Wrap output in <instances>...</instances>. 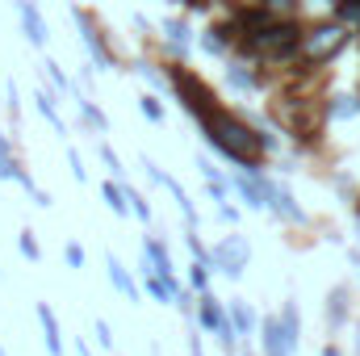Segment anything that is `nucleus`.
<instances>
[{
    "label": "nucleus",
    "mask_w": 360,
    "mask_h": 356,
    "mask_svg": "<svg viewBox=\"0 0 360 356\" xmlns=\"http://www.w3.org/2000/svg\"><path fill=\"white\" fill-rule=\"evenodd\" d=\"M356 214H360V205H356Z\"/></svg>",
    "instance_id": "nucleus-45"
},
{
    "label": "nucleus",
    "mask_w": 360,
    "mask_h": 356,
    "mask_svg": "<svg viewBox=\"0 0 360 356\" xmlns=\"http://www.w3.org/2000/svg\"><path fill=\"white\" fill-rule=\"evenodd\" d=\"M218 218H222V222H231V227H239V210H235L231 201H222V205H218Z\"/></svg>",
    "instance_id": "nucleus-36"
},
{
    "label": "nucleus",
    "mask_w": 360,
    "mask_h": 356,
    "mask_svg": "<svg viewBox=\"0 0 360 356\" xmlns=\"http://www.w3.org/2000/svg\"><path fill=\"white\" fill-rule=\"evenodd\" d=\"M143 268L147 272H176L172 252H168V243L160 235H143Z\"/></svg>",
    "instance_id": "nucleus-14"
},
{
    "label": "nucleus",
    "mask_w": 360,
    "mask_h": 356,
    "mask_svg": "<svg viewBox=\"0 0 360 356\" xmlns=\"http://www.w3.org/2000/svg\"><path fill=\"white\" fill-rule=\"evenodd\" d=\"M226 319L235 323V331H239V336H256V314H252V306H248L243 298L226 302Z\"/></svg>",
    "instance_id": "nucleus-19"
},
{
    "label": "nucleus",
    "mask_w": 360,
    "mask_h": 356,
    "mask_svg": "<svg viewBox=\"0 0 360 356\" xmlns=\"http://www.w3.org/2000/svg\"><path fill=\"white\" fill-rule=\"evenodd\" d=\"M34 314H38V323H42L46 352H51V356H63V331H59V319H55V310H51L46 302H38V306H34Z\"/></svg>",
    "instance_id": "nucleus-15"
},
{
    "label": "nucleus",
    "mask_w": 360,
    "mask_h": 356,
    "mask_svg": "<svg viewBox=\"0 0 360 356\" xmlns=\"http://www.w3.org/2000/svg\"><path fill=\"white\" fill-rule=\"evenodd\" d=\"M260 344H264V356H293L297 352V344L285 336L281 319H264L260 323Z\"/></svg>",
    "instance_id": "nucleus-12"
},
{
    "label": "nucleus",
    "mask_w": 360,
    "mask_h": 356,
    "mask_svg": "<svg viewBox=\"0 0 360 356\" xmlns=\"http://www.w3.org/2000/svg\"><path fill=\"white\" fill-rule=\"evenodd\" d=\"M340 0H297V17L302 21H323V17H335Z\"/></svg>",
    "instance_id": "nucleus-23"
},
{
    "label": "nucleus",
    "mask_w": 360,
    "mask_h": 356,
    "mask_svg": "<svg viewBox=\"0 0 360 356\" xmlns=\"http://www.w3.org/2000/svg\"><path fill=\"white\" fill-rule=\"evenodd\" d=\"M356 113H360L356 92H335V96H327V117H331V122H348V117H356Z\"/></svg>",
    "instance_id": "nucleus-17"
},
{
    "label": "nucleus",
    "mask_w": 360,
    "mask_h": 356,
    "mask_svg": "<svg viewBox=\"0 0 360 356\" xmlns=\"http://www.w3.org/2000/svg\"><path fill=\"white\" fill-rule=\"evenodd\" d=\"M276 319H281V327H285V336H289V340L297 344V340H302V314H297V306H293V302H285Z\"/></svg>",
    "instance_id": "nucleus-27"
},
{
    "label": "nucleus",
    "mask_w": 360,
    "mask_h": 356,
    "mask_svg": "<svg viewBox=\"0 0 360 356\" xmlns=\"http://www.w3.org/2000/svg\"><path fill=\"white\" fill-rule=\"evenodd\" d=\"M201 327H193V336H188V356H205V348H201V336H197Z\"/></svg>",
    "instance_id": "nucleus-37"
},
{
    "label": "nucleus",
    "mask_w": 360,
    "mask_h": 356,
    "mask_svg": "<svg viewBox=\"0 0 360 356\" xmlns=\"http://www.w3.org/2000/svg\"><path fill=\"white\" fill-rule=\"evenodd\" d=\"M13 13H17L21 38H25L34 51H42V46H46V38H51V30H46V17H42L38 0H13Z\"/></svg>",
    "instance_id": "nucleus-6"
},
{
    "label": "nucleus",
    "mask_w": 360,
    "mask_h": 356,
    "mask_svg": "<svg viewBox=\"0 0 360 356\" xmlns=\"http://www.w3.org/2000/svg\"><path fill=\"white\" fill-rule=\"evenodd\" d=\"M8 155H13V143H8V134L0 130V160H8Z\"/></svg>",
    "instance_id": "nucleus-39"
},
{
    "label": "nucleus",
    "mask_w": 360,
    "mask_h": 356,
    "mask_svg": "<svg viewBox=\"0 0 360 356\" xmlns=\"http://www.w3.org/2000/svg\"><path fill=\"white\" fill-rule=\"evenodd\" d=\"M68 168H72V177L80 180V184H89V168H84V160H80L76 147H68Z\"/></svg>",
    "instance_id": "nucleus-33"
},
{
    "label": "nucleus",
    "mask_w": 360,
    "mask_h": 356,
    "mask_svg": "<svg viewBox=\"0 0 360 356\" xmlns=\"http://www.w3.org/2000/svg\"><path fill=\"white\" fill-rule=\"evenodd\" d=\"M147 298H155L160 306H176L184 298V285L176 281V272H147V285H143Z\"/></svg>",
    "instance_id": "nucleus-10"
},
{
    "label": "nucleus",
    "mask_w": 360,
    "mask_h": 356,
    "mask_svg": "<svg viewBox=\"0 0 360 356\" xmlns=\"http://www.w3.org/2000/svg\"><path fill=\"white\" fill-rule=\"evenodd\" d=\"M272 17H297V0H260Z\"/></svg>",
    "instance_id": "nucleus-31"
},
{
    "label": "nucleus",
    "mask_w": 360,
    "mask_h": 356,
    "mask_svg": "<svg viewBox=\"0 0 360 356\" xmlns=\"http://www.w3.org/2000/svg\"><path fill=\"white\" fill-rule=\"evenodd\" d=\"M184 243H188V252H193V260H201V265H210V248L201 243V235H197V231H188V235H184Z\"/></svg>",
    "instance_id": "nucleus-32"
},
{
    "label": "nucleus",
    "mask_w": 360,
    "mask_h": 356,
    "mask_svg": "<svg viewBox=\"0 0 360 356\" xmlns=\"http://www.w3.org/2000/svg\"><path fill=\"white\" fill-rule=\"evenodd\" d=\"M96 155H101V164L109 168V177H113V180H122V184L130 180V172L122 168V155L113 151V143H109V139H96Z\"/></svg>",
    "instance_id": "nucleus-22"
},
{
    "label": "nucleus",
    "mask_w": 360,
    "mask_h": 356,
    "mask_svg": "<svg viewBox=\"0 0 360 356\" xmlns=\"http://www.w3.org/2000/svg\"><path fill=\"white\" fill-rule=\"evenodd\" d=\"M164 4H172V0H164Z\"/></svg>",
    "instance_id": "nucleus-44"
},
{
    "label": "nucleus",
    "mask_w": 360,
    "mask_h": 356,
    "mask_svg": "<svg viewBox=\"0 0 360 356\" xmlns=\"http://www.w3.org/2000/svg\"><path fill=\"white\" fill-rule=\"evenodd\" d=\"M101 197H105V205L117 214V218H130V201H126V189H122V180H101Z\"/></svg>",
    "instance_id": "nucleus-21"
},
{
    "label": "nucleus",
    "mask_w": 360,
    "mask_h": 356,
    "mask_svg": "<svg viewBox=\"0 0 360 356\" xmlns=\"http://www.w3.org/2000/svg\"><path fill=\"white\" fill-rule=\"evenodd\" d=\"M139 109H143V117H147L151 126H164V122H168V109H164L160 92H143V96H139Z\"/></svg>",
    "instance_id": "nucleus-25"
},
{
    "label": "nucleus",
    "mask_w": 360,
    "mask_h": 356,
    "mask_svg": "<svg viewBox=\"0 0 360 356\" xmlns=\"http://www.w3.org/2000/svg\"><path fill=\"white\" fill-rule=\"evenodd\" d=\"M72 17H76V25H80V42H84V51H89V59H92V72H113L117 59H113V51H109L101 25L92 21L84 8H72Z\"/></svg>",
    "instance_id": "nucleus-5"
},
{
    "label": "nucleus",
    "mask_w": 360,
    "mask_h": 356,
    "mask_svg": "<svg viewBox=\"0 0 360 356\" xmlns=\"http://www.w3.org/2000/svg\"><path fill=\"white\" fill-rule=\"evenodd\" d=\"M105 276H109V285H113V289H117L126 302H143V285L134 281V272L122 265L113 252H105Z\"/></svg>",
    "instance_id": "nucleus-9"
},
{
    "label": "nucleus",
    "mask_w": 360,
    "mask_h": 356,
    "mask_svg": "<svg viewBox=\"0 0 360 356\" xmlns=\"http://www.w3.org/2000/svg\"><path fill=\"white\" fill-rule=\"evenodd\" d=\"M248 265H252V243L243 235H226L222 243L210 248V268L222 272V276H231V281H239L248 272Z\"/></svg>",
    "instance_id": "nucleus-4"
},
{
    "label": "nucleus",
    "mask_w": 360,
    "mask_h": 356,
    "mask_svg": "<svg viewBox=\"0 0 360 356\" xmlns=\"http://www.w3.org/2000/svg\"><path fill=\"white\" fill-rule=\"evenodd\" d=\"M0 356H8V352H4V348H0Z\"/></svg>",
    "instance_id": "nucleus-43"
},
{
    "label": "nucleus",
    "mask_w": 360,
    "mask_h": 356,
    "mask_svg": "<svg viewBox=\"0 0 360 356\" xmlns=\"http://www.w3.org/2000/svg\"><path fill=\"white\" fill-rule=\"evenodd\" d=\"M34 109L46 117V126H51L59 139L68 134V122H63V113H59V105H55V92H51V89H38V92H34Z\"/></svg>",
    "instance_id": "nucleus-16"
},
{
    "label": "nucleus",
    "mask_w": 360,
    "mask_h": 356,
    "mask_svg": "<svg viewBox=\"0 0 360 356\" xmlns=\"http://www.w3.org/2000/svg\"><path fill=\"white\" fill-rule=\"evenodd\" d=\"M92 331H96V344H101V348H113V331H109V323H105V319H96V323H92Z\"/></svg>",
    "instance_id": "nucleus-35"
},
{
    "label": "nucleus",
    "mask_w": 360,
    "mask_h": 356,
    "mask_svg": "<svg viewBox=\"0 0 360 356\" xmlns=\"http://www.w3.org/2000/svg\"><path fill=\"white\" fill-rule=\"evenodd\" d=\"M17 248H21V256H25L30 265H38V260H42V248H38V239H34V231H30V227L17 235Z\"/></svg>",
    "instance_id": "nucleus-29"
},
{
    "label": "nucleus",
    "mask_w": 360,
    "mask_h": 356,
    "mask_svg": "<svg viewBox=\"0 0 360 356\" xmlns=\"http://www.w3.org/2000/svg\"><path fill=\"white\" fill-rule=\"evenodd\" d=\"M323 356H340V348H331V344H327V348H323Z\"/></svg>",
    "instance_id": "nucleus-41"
},
{
    "label": "nucleus",
    "mask_w": 360,
    "mask_h": 356,
    "mask_svg": "<svg viewBox=\"0 0 360 356\" xmlns=\"http://www.w3.org/2000/svg\"><path fill=\"white\" fill-rule=\"evenodd\" d=\"M76 352H80V356H92V348L84 344V340H76Z\"/></svg>",
    "instance_id": "nucleus-40"
},
{
    "label": "nucleus",
    "mask_w": 360,
    "mask_h": 356,
    "mask_svg": "<svg viewBox=\"0 0 360 356\" xmlns=\"http://www.w3.org/2000/svg\"><path fill=\"white\" fill-rule=\"evenodd\" d=\"M201 134H205V143H210L222 160H231V164L243 168V172H264V155L276 147L272 134H264V130L252 126V122H243V117L231 113L226 105L214 109V113L201 122Z\"/></svg>",
    "instance_id": "nucleus-1"
},
{
    "label": "nucleus",
    "mask_w": 360,
    "mask_h": 356,
    "mask_svg": "<svg viewBox=\"0 0 360 356\" xmlns=\"http://www.w3.org/2000/svg\"><path fill=\"white\" fill-rule=\"evenodd\" d=\"M327 323L331 327L348 323V289H331V298H327Z\"/></svg>",
    "instance_id": "nucleus-26"
},
{
    "label": "nucleus",
    "mask_w": 360,
    "mask_h": 356,
    "mask_svg": "<svg viewBox=\"0 0 360 356\" xmlns=\"http://www.w3.org/2000/svg\"><path fill=\"white\" fill-rule=\"evenodd\" d=\"M226 323H231V319H226L222 302H218L214 293H197V327H201V331H210V336H218Z\"/></svg>",
    "instance_id": "nucleus-11"
},
{
    "label": "nucleus",
    "mask_w": 360,
    "mask_h": 356,
    "mask_svg": "<svg viewBox=\"0 0 360 356\" xmlns=\"http://www.w3.org/2000/svg\"><path fill=\"white\" fill-rule=\"evenodd\" d=\"M122 189H126V201H130V214H134V218H139L143 227H151V222H155V210L147 205V197H143V193H139V189H134L130 180H126Z\"/></svg>",
    "instance_id": "nucleus-24"
},
{
    "label": "nucleus",
    "mask_w": 360,
    "mask_h": 356,
    "mask_svg": "<svg viewBox=\"0 0 360 356\" xmlns=\"http://www.w3.org/2000/svg\"><path fill=\"white\" fill-rule=\"evenodd\" d=\"M42 72H46V80H51V89L59 92V96H76V80L68 76V68L59 63V59H42Z\"/></svg>",
    "instance_id": "nucleus-18"
},
{
    "label": "nucleus",
    "mask_w": 360,
    "mask_h": 356,
    "mask_svg": "<svg viewBox=\"0 0 360 356\" xmlns=\"http://www.w3.org/2000/svg\"><path fill=\"white\" fill-rule=\"evenodd\" d=\"M356 42V34L340 21V17H323V21H306V30H302V63L306 68H314V72H323L327 63H335L348 46Z\"/></svg>",
    "instance_id": "nucleus-2"
},
{
    "label": "nucleus",
    "mask_w": 360,
    "mask_h": 356,
    "mask_svg": "<svg viewBox=\"0 0 360 356\" xmlns=\"http://www.w3.org/2000/svg\"><path fill=\"white\" fill-rule=\"evenodd\" d=\"M63 260H68V268H84L89 265V256H84L80 243H63Z\"/></svg>",
    "instance_id": "nucleus-34"
},
{
    "label": "nucleus",
    "mask_w": 360,
    "mask_h": 356,
    "mask_svg": "<svg viewBox=\"0 0 360 356\" xmlns=\"http://www.w3.org/2000/svg\"><path fill=\"white\" fill-rule=\"evenodd\" d=\"M168 89L176 92L180 109L201 126L214 109H222V101H218V92L205 84V76L201 72H193V68H184V63H168Z\"/></svg>",
    "instance_id": "nucleus-3"
},
{
    "label": "nucleus",
    "mask_w": 360,
    "mask_h": 356,
    "mask_svg": "<svg viewBox=\"0 0 360 356\" xmlns=\"http://www.w3.org/2000/svg\"><path fill=\"white\" fill-rule=\"evenodd\" d=\"M72 101H76V109H80V117H84V126H92L96 134H109V117H105V109H101V105H92L89 96H84V92H76Z\"/></svg>",
    "instance_id": "nucleus-20"
},
{
    "label": "nucleus",
    "mask_w": 360,
    "mask_h": 356,
    "mask_svg": "<svg viewBox=\"0 0 360 356\" xmlns=\"http://www.w3.org/2000/svg\"><path fill=\"white\" fill-rule=\"evenodd\" d=\"M210 272H214L210 265L193 260V265H188V289H193V293H210Z\"/></svg>",
    "instance_id": "nucleus-28"
},
{
    "label": "nucleus",
    "mask_w": 360,
    "mask_h": 356,
    "mask_svg": "<svg viewBox=\"0 0 360 356\" xmlns=\"http://www.w3.org/2000/svg\"><path fill=\"white\" fill-rule=\"evenodd\" d=\"M160 30H164V46H168V55H172L176 63L193 51V46H197V34H193V25H188V17H184V13H180V17H164V25H160Z\"/></svg>",
    "instance_id": "nucleus-8"
},
{
    "label": "nucleus",
    "mask_w": 360,
    "mask_h": 356,
    "mask_svg": "<svg viewBox=\"0 0 360 356\" xmlns=\"http://www.w3.org/2000/svg\"><path fill=\"white\" fill-rule=\"evenodd\" d=\"M4 109H8V117H13V122L21 117V92H17V84H13V80L4 84Z\"/></svg>",
    "instance_id": "nucleus-30"
},
{
    "label": "nucleus",
    "mask_w": 360,
    "mask_h": 356,
    "mask_svg": "<svg viewBox=\"0 0 360 356\" xmlns=\"http://www.w3.org/2000/svg\"><path fill=\"white\" fill-rule=\"evenodd\" d=\"M197 168H201V177H205V180L222 177V172H218V168H214V164H210V160H197Z\"/></svg>",
    "instance_id": "nucleus-38"
},
{
    "label": "nucleus",
    "mask_w": 360,
    "mask_h": 356,
    "mask_svg": "<svg viewBox=\"0 0 360 356\" xmlns=\"http://www.w3.org/2000/svg\"><path fill=\"white\" fill-rule=\"evenodd\" d=\"M226 4H260V0H226Z\"/></svg>",
    "instance_id": "nucleus-42"
},
{
    "label": "nucleus",
    "mask_w": 360,
    "mask_h": 356,
    "mask_svg": "<svg viewBox=\"0 0 360 356\" xmlns=\"http://www.w3.org/2000/svg\"><path fill=\"white\" fill-rule=\"evenodd\" d=\"M143 168H147V177H151V184H160V189H168V193H172V201L180 205V214H184V222H188V231H197V222H201V218H197V210H193V201H188V193H184V184H180V180L172 177V172H164V168H155V164H151L147 155H143Z\"/></svg>",
    "instance_id": "nucleus-7"
},
{
    "label": "nucleus",
    "mask_w": 360,
    "mask_h": 356,
    "mask_svg": "<svg viewBox=\"0 0 360 356\" xmlns=\"http://www.w3.org/2000/svg\"><path fill=\"white\" fill-rule=\"evenodd\" d=\"M269 214L285 218V222H306V210L297 205V197L285 184H276V180H272V193H269Z\"/></svg>",
    "instance_id": "nucleus-13"
}]
</instances>
